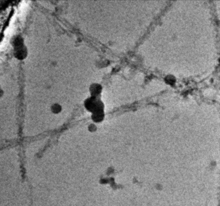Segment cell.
<instances>
[{
    "label": "cell",
    "mask_w": 220,
    "mask_h": 206,
    "mask_svg": "<svg viewBox=\"0 0 220 206\" xmlns=\"http://www.w3.org/2000/svg\"><path fill=\"white\" fill-rule=\"evenodd\" d=\"M15 56L19 59H24L27 55V50L23 45L18 47H15Z\"/></svg>",
    "instance_id": "1"
},
{
    "label": "cell",
    "mask_w": 220,
    "mask_h": 206,
    "mask_svg": "<svg viewBox=\"0 0 220 206\" xmlns=\"http://www.w3.org/2000/svg\"><path fill=\"white\" fill-rule=\"evenodd\" d=\"M90 93L92 96L97 97V96L98 95L101 91V86L98 84L94 83L91 85L90 88Z\"/></svg>",
    "instance_id": "2"
},
{
    "label": "cell",
    "mask_w": 220,
    "mask_h": 206,
    "mask_svg": "<svg viewBox=\"0 0 220 206\" xmlns=\"http://www.w3.org/2000/svg\"><path fill=\"white\" fill-rule=\"evenodd\" d=\"M51 110H52V111L54 113H58L61 110V107L59 105L56 103L52 106Z\"/></svg>",
    "instance_id": "3"
}]
</instances>
